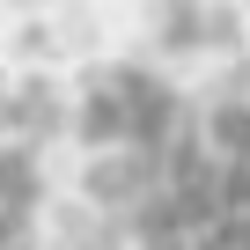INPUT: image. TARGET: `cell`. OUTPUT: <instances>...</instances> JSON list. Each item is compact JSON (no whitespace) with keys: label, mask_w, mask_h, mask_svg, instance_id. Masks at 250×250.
Wrapping results in <instances>:
<instances>
[{"label":"cell","mask_w":250,"mask_h":250,"mask_svg":"<svg viewBox=\"0 0 250 250\" xmlns=\"http://www.w3.org/2000/svg\"><path fill=\"white\" fill-rule=\"evenodd\" d=\"M184 96L155 74V66H96L88 74V88H81V103H74V133L88 140V155L96 147H155V140H169L177 125H184Z\"/></svg>","instance_id":"obj_1"},{"label":"cell","mask_w":250,"mask_h":250,"mask_svg":"<svg viewBox=\"0 0 250 250\" xmlns=\"http://www.w3.org/2000/svg\"><path fill=\"white\" fill-rule=\"evenodd\" d=\"M44 213V169L37 147L8 125V81H0V250H30Z\"/></svg>","instance_id":"obj_2"},{"label":"cell","mask_w":250,"mask_h":250,"mask_svg":"<svg viewBox=\"0 0 250 250\" xmlns=\"http://www.w3.org/2000/svg\"><path fill=\"white\" fill-rule=\"evenodd\" d=\"M125 243V228L88 199V206H66L59 213V235H52V250H118Z\"/></svg>","instance_id":"obj_3"},{"label":"cell","mask_w":250,"mask_h":250,"mask_svg":"<svg viewBox=\"0 0 250 250\" xmlns=\"http://www.w3.org/2000/svg\"><path fill=\"white\" fill-rule=\"evenodd\" d=\"M15 8H37V0H15Z\"/></svg>","instance_id":"obj_4"}]
</instances>
